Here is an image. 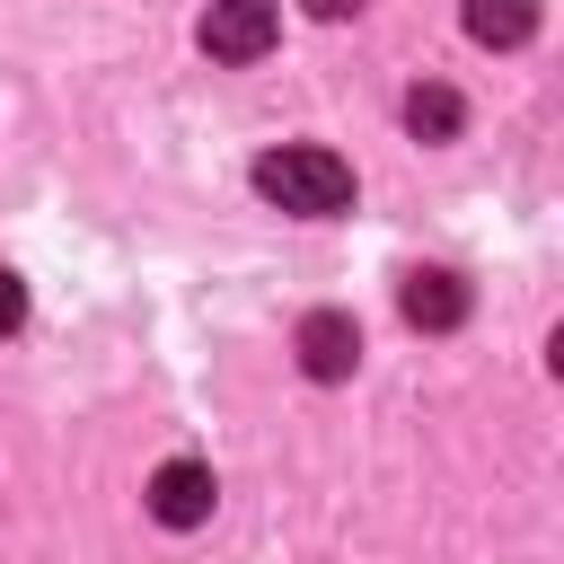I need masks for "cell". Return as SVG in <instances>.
<instances>
[{
	"mask_svg": "<svg viewBox=\"0 0 564 564\" xmlns=\"http://www.w3.org/2000/svg\"><path fill=\"white\" fill-rule=\"evenodd\" d=\"M458 123H467V97L458 88H441V79L405 88V132L414 141H458Z\"/></svg>",
	"mask_w": 564,
	"mask_h": 564,
	"instance_id": "6",
	"label": "cell"
},
{
	"mask_svg": "<svg viewBox=\"0 0 564 564\" xmlns=\"http://www.w3.org/2000/svg\"><path fill=\"white\" fill-rule=\"evenodd\" d=\"M291 352H300V370H308L317 388L352 379V370H361V326H352V308H308V317L291 326Z\"/></svg>",
	"mask_w": 564,
	"mask_h": 564,
	"instance_id": "2",
	"label": "cell"
},
{
	"mask_svg": "<svg viewBox=\"0 0 564 564\" xmlns=\"http://www.w3.org/2000/svg\"><path fill=\"white\" fill-rule=\"evenodd\" d=\"M18 326H26V282L0 264V335H18Z\"/></svg>",
	"mask_w": 564,
	"mask_h": 564,
	"instance_id": "8",
	"label": "cell"
},
{
	"mask_svg": "<svg viewBox=\"0 0 564 564\" xmlns=\"http://www.w3.org/2000/svg\"><path fill=\"white\" fill-rule=\"evenodd\" d=\"M256 194L273 212H300V220H326L352 203V159H335L326 141H282L256 159Z\"/></svg>",
	"mask_w": 564,
	"mask_h": 564,
	"instance_id": "1",
	"label": "cell"
},
{
	"mask_svg": "<svg viewBox=\"0 0 564 564\" xmlns=\"http://www.w3.org/2000/svg\"><path fill=\"white\" fill-rule=\"evenodd\" d=\"M141 502H150V520H159V529H203V520H212V502H220V476H212L203 458H167V467H150Z\"/></svg>",
	"mask_w": 564,
	"mask_h": 564,
	"instance_id": "3",
	"label": "cell"
},
{
	"mask_svg": "<svg viewBox=\"0 0 564 564\" xmlns=\"http://www.w3.org/2000/svg\"><path fill=\"white\" fill-rule=\"evenodd\" d=\"M308 18H361V0H300Z\"/></svg>",
	"mask_w": 564,
	"mask_h": 564,
	"instance_id": "9",
	"label": "cell"
},
{
	"mask_svg": "<svg viewBox=\"0 0 564 564\" xmlns=\"http://www.w3.org/2000/svg\"><path fill=\"white\" fill-rule=\"evenodd\" d=\"M194 35H203L212 62H264L273 35H282V18H273V0H212Z\"/></svg>",
	"mask_w": 564,
	"mask_h": 564,
	"instance_id": "4",
	"label": "cell"
},
{
	"mask_svg": "<svg viewBox=\"0 0 564 564\" xmlns=\"http://www.w3.org/2000/svg\"><path fill=\"white\" fill-rule=\"evenodd\" d=\"M397 308H405V326H423V335H449V326H467L476 291H467L449 264H414V273L397 282Z\"/></svg>",
	"mask_w": 564,
	"mask_h": 564,
	"instance_id": "5",
	"label": "cell"
},
{
	"mask_svg": "<svg viewBox=\"0 0 564 564\" xmlns=\"http://www.w3.org/2000/svg\"><path fill=\"white\" fill-rule=\"evenodd\" d=\"M467 35L494 44V53H511V44L538 35V0H467Z\"/></svg>",
	"mask_w": 564,
	"mask_h": 564,
	"instance_id": "7",
	"label": "cell"
}]
</instances>
